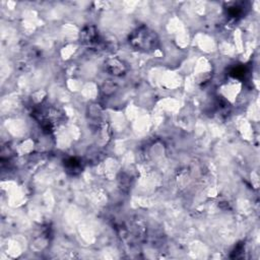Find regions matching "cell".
I'll return each mask as SVG.
<instances>
[{
    "mask_svg": "<svg viewBox=\"0 0 260 260\" xmlns=\"http://www.w3.org/2000/svg\"><path fill=\"white\" fill-rule=\"evenodd\" d=\"M67 168L69 169V171H79L80 170V165H79V162L76 161L75 159H70L67 164H66Z\"/></svg>",
    "mask_w": 260,
    "mask_h": 260,
    "instance_id": "2",
    "label": "cell"
},
{
    "mask_svg": "<svg viewBox=\"0 0 260 260\" xmlns=\"http://www.w3.org/2000/svg\"><path fill=\"white\" fill-rule=\"evenodd\" d=\"M159 37L154 31L145 26L137 28L129 37V43L140 51H151L159 46Z\"/></svg>",
    "mask_w": 260,
    "mask_h": 260,
    "instance_id": "1",
    "label": "cell"
}]
</instances>
